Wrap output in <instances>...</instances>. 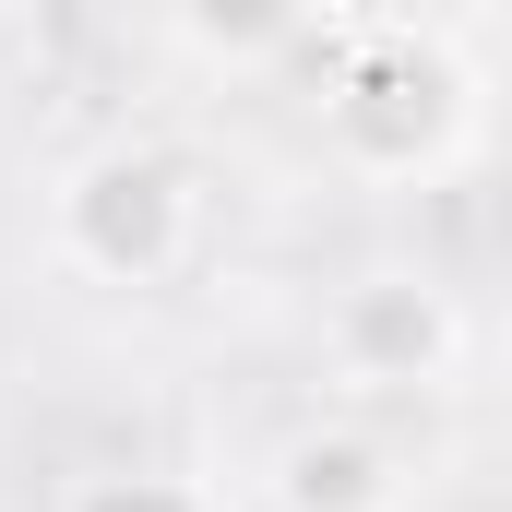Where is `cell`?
Masks as SVG:
<instances>
[{"label": "cell", "instance_id": "6da1fadb", "mask_svg": "<svg viewBox=\"0 0 512 512\" xmlns=\"http://www.w3.org/2000/svg\"><path fill=\"white\" fill-rule=\"evenodd\" d=\"M322 143L346 179H441L477 143V84L429 24H370L322 84Z\"/></svg>", "mask_w": 512, "mask_h": 512}, {"label": "cell", "instance_id": "7a4b0ae2", "mask_svg": "<svg viewBox=\"0 0 512 512\" xmlns=\"http://www.w3.org/2000/svg\"><path fill=\"white\" fill-rule=\"evenodd\" d=\"M48 251L96 286H167L191 262V167L167 143H96L48 191Z\"/></svg>", "mask_w": 512, "mask_h": 512}, {"label": "cell", "instance_id": "3957f363", "mask_svg": "<svg viewBox=\"0 0 512 512\" xmlns=\"http://www.w3.org/2000/svg\"><path fill=\"white\" fill-rule=\"evenodd\" d=\"M322 358H334V382L358 393H441L465 370V310H453V286L441 274H358L334 310H322Z\"/></svg>", "mask_w": 512, "mask_h": 512}, {"label": "cell", "instance_id": "277c9868", "mask_svg": "<svg viewBox=\"0 0 512 512\" xmlns=\"http://www.w3.org/2000/svg\"><path fill=\"white\" fill-rule=\"evenodd\" d=\"M274 512H405V465L382 429L358 417H310L274 453Z\"/></svg>", "mask_w": 512, "mask_h": 512}, {"label": "cell", "instance_id": "5b68a950", "mask_svg": "<svg viewBox=\"0 0 512 512\" xmlns=\"http://www.w3.org/2000/svg\"><path fill=\"white\" fill-rule=\"evenodd\" d=\"M167 24H179V48H191V60L251 72V60H286V48L322 24V0H167Z\"/></svg>", "mask_w": 512, "mask_h": 512}, {"label": "cell", "instance_id": "8992f818", "mask_svg": "<svg viewBox=\"0 0 512 512\" xmlns=\"http://www.w3.org/2000/svg\"><path fill=\"white\" fill-rule=\"evenodd\" d=\"M60 512H215L191 477H167V465H131V477H96V489H72Z\"/></svg>", "mask_w": 512, "mask_h": 512}]
</instances>
